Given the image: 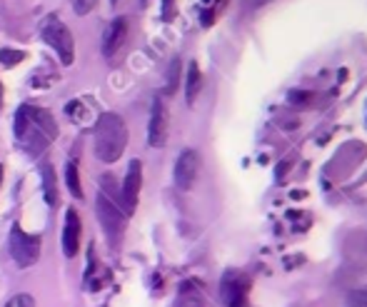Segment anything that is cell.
Wrapping results in <instances>:
<instances>
[{"instance_id": "1", "label": "cell", "mask_w": 367, "mask_h": 307, "mask_svg": "<svg viewBox=\"0 0 367 307\" xmlns=\"http://www.w3.org/2000/svg\"><path fill=\"white\" fill-rule=\"evenodd\" d=\"M15 140L25 150L43 152L58 137V125L48 110L33 108V105H21L15 113Z\"/></svg>"}, {"instance_id": "2", "label": "cell", "mask_w": 367, "mask_h": 307, "mask_svg": "<svg viewBox=\"0 0 367 307\" xmlns=\"http://www.w3.org/2000/svg\"><path fill=\"white\" fill-rule=\"evenodd\" d=\"M128 148V125L118 113H103L95 123V155L103 163H118Z\"/></svg>"}, {"instance_id": "3", "label": "cell", "mask_w": 367, "mask_h": 307, "mask_svg": "<svg viewBox=\"0 0 367 307\" xmlns=\"http://www.w3.org/2000/svg\"><path fill=\"white\" fill-rule=\"evenodd\" d=\"M40 35H43V41L48 43L50 48L58 53L62 65H73V60H75V41H73L70 27L65 25L60 18L50 15L48 21H45V25H43Z\"/></svg>"}, {"instance_id": "4", "label": "cell", "mask_w": 367, "mask_h": 307, "mask_svg": "<svg viewBox=\"0 0 367 307\" xmlns=\"http://www.w3.org/2000/svg\"><path fill=\"white\" fill-rule=\"evenodd\" d=\"M95 215H97V223L103 225V232L105 238H108V242H110V247L118 250L125 235V212L110 198H105L103 192H100L95 200Z\"/></svg>"}, {"instance_id": "5", "label": "cell", "mask_w": 367, "mask_h": 307, "mask_svg": "<svg viewBox=\"0 0 367 307\" xmlns=\"http://www.w3.org/2000/svg\"><path fill=\"white\" fill-rule=\"evenodd\" d=\"M8 245H10V255H13L15 265L18 267H33L35 262L40 260L43 238L40 235H28L18 223L10 227V240H8Z\"/></svg>"}, {"instance_id": "6", "label": "cell", "mask_w": 367, "mask_h": 307, "mask_svg": "<svg viewBox=\"0 0 367 307\" xmlns=\"http://www.w3.org/2000/svg\"><path fill=\"white\" fill-rule=\"evenodd\" d=\"M220 300L225 307H250V277L243 270H228L222 275Z\"/></svg>"}, {"instance_id": "7", "label": "cell", "mask_w": 367, "mask_h": 307, "mask_svg": "<svg viewBox=\"0 0 367 307\" xmlns=\"http://www.w3.org/2000/svg\"><path fill=\"white\" fill-rule=\"evenodd\" d=\"M140 190H143V163L140 160H130L128 165V175L120 187V210L125 212V218L135 212L140 200Z\"/></svg>"}, {"instance_id": "8", "label": "cell", "mask_w": 367, "mask_h": 307, "mask_svg": "<svg viewBox=\"0 0 367 307\" xmlns=\"http://www.w3.org/2000/svg\"><path fill=\"white\" fill-rule=\"evenodd\" d=\"M198 172H200V155H198V150H193V148H187V150H182L180 155H178V160H175V185H178V190L187 192L193 190L195 180H198Z\"/></svg>"}, {"instance_id": "9", "label": "cell", "mask_w": 367, "mask_h": 307, "mask_svg": "<svg viewBox=\"0 0 367 307\" xmlns=\"http://www.w3.org/2000/svg\"><path fill=\"white\" fill-rule=\"evenodd\" d=\"M167 130H170V115L163 98H155L150 110V123H147V143L153 148H163L167 143Z\"/></svg>"}, {"instance_id": "10", "label": "cell", "mask_w": 367, "mask_h": 307, "mask_svg": "<svg viewBox=\"0 0 367 307\" xmlns=\"http://www.w3.org/2000/svg\"><path fill=\"white\" fill-rule=\"evenodd\" d=\"M80 240H83V223H80V215H78L75 207H68L65 212V223H62V253L65 258L73 260L80 253Z\"/></svg>"}, {"instance_id": "11", "label": "cell", "mask_w": 367, "mask_h": 307, "mask_svg": "<svg viewBox=\"0 0 367 307\" xmlns=\"http://www.w3.org/2000/svg\"><path fill=\"white\" fill-rule=\"evenodd\" d=\"M128 30H130L128 18H115V21L108 25V30H105V35H103V55L108 60L115 58V55L123 50L125 41H128Z\"/></svg>"}, {"instance_id": "12", "label": "cell", "mask_w": 367, "mask_h": 307, "mask_svg": "<svg viewBox=\"0 0 367 307\" xmlns=\"http://www.w3.org/2000/svg\"><path fill=\"white\" fill-rule=\"evenodd\" d=\"M175 307H205V295H202V285L198 280H185L178 287V297H175Z\"/></svg>"}, {"instance_id": "13", "label": "cell", "mask_w": 367, "mask_h": 307, "mask_svg": "<svg viewBox=\"0 0 367 307\" xmlns=\"http://www.w3.org/2000/svg\"><path fill=\"white\" fill-rule=\"evenodd\" d=\"M40 183H43V195H45V203L50 207H58V175L53 170V165L45 163L40 168Z\"/></svg>"}, {"instance_id": "14", "label": "cell", "mask_w": 367, "mask_h": 307, "mask_svg": "<svg viewBox=\"0 0 367 307\" xmlns=\"http://www.w3.org/2000/svg\"><path fill=\"white\" fill-rule=\"evenodd\" d=\"M202 90V73L198 68V62H190L187 65V78H185V98H187V105H193L195 98L200 95Z\"/></svg>"}, {"instance_id": "15", "label": "cell", "mask_w": 367, "mask_h": 307, "mask_svg": "<svg viewBox=\"0 0 367 307\" xmlns=\"http://www.w3.org/2000/svg\"><path fill=\"white\" fill-rule=\"evenodd\" d=\"M65 185H68L70 195L75 200L83 198V185H80V168H78V160H70L65 165Z\"/></svg>"}, {"instance_id": "16", "label": "cell", "mask_w": 367, "mask_h": 307, "mask_svg": "<svg viewBox=\"0 0 367 307\" xmlns=\"http://www.w3.org/2000/svg\"><path fill=\"white\" fill-rule=\"evenodd\" d=\"M108 280H110V273H108L105 267L95 270V260L91 258V267H88V273H85V285H88V290L95 293V290H100Z\"/></svg>"}, {"instance_id": "17", "label": "cell", "mask_w": 367, "mask_h": 307, "mask_svg": "<svg viewBox=\"0 0 367 307\" xmlns=\"http://www.w3.org/2000/svg\"><path fill=\"white\" fill-rule=\"evenodd\" d=\"M21 60H25V53H23V50H13V48L0 50V62H3V68H15Z\"/></svg>"}, {"instance_id": "18", "label": "cell", "mask_w": 367, "mask_h": 307, "mask_svg": "<svg viewBox=\"0 0 367 307\" xmlns=\"http://www.w3.org/2000/svg\"><path fill=\"white\" fill-rule=\"evenodd\" d=\"M178 78H180V60L170 62V70H167V95H173L175 88H178Z\"/></svg>"}, {"instance_id": "19", "label": "cell", "mask_w": 367, "mask_h": 307, "mask_svg": "<svg viewBox=\"0 0 367 307\" xmlns=\"http://www.w3.org/2000/svg\"><path fill=\"white\" fill-rule=\"evenodd\" d=\"M5 307H35V300H33V295L18 293L5 302Z\"/></svg>"}, {"instance_id": "20", "label": "cell", "mask_w": 367, "mask_h": 307, "mask_svg": "<svg viewBox=\"0 0 367 307\" xmlns=\"http://www.w3.org/2000/svg\"><path fill=\"white\" fill-rule=\"evenodd\" d=\"M347 305L350 307H367V290H355L347 295Z\"/></svg>"}, {"instance_id": "21", "label": "cell", "mask_w": 367, "mask_h": 307, "mask_svg": "<svg viewBox=\"0 0 367 307\" xmlns=\"http://www.w3.org/2000/svg\"><path fill=\"white\" fill-rule=\"evenodd\" d=\"M70 3H73V8H75L78 15H88L93 8L97 5V0H70Z\"/></svg>"}, {"instance_id": "22", "label": "cell", "mask_w": 367, "mask_h": 307, "mask_svg": "<svg viewBox=\"0 0 367 307\" xmlns=\"http://www.w3.org/2000/svg\"><path fill=\"white\" fill-rule=\"evenodd\" d=\"M160 13H163V21L170 23L175 18V0H163L160 3Z\"/></svg>"}, {"instance_id": "23", "label": "cell", "mask_w": 367, "mask_h": 307, "mask_svg": "<svg viewBox=\"0 0 367 307\" xmlns=\"http://www.w3.org/2000/svg\"><path fill=\"white\" fill-rule=\"evenodd\" d=\"M3 100H5V98H3V82H0V113H3Z\"/></svg>"}, {"instance_id": "24", "label": "cell", "mask_w": 367, "mask_h": 307, "mask_svg": "<svg viewBox=\"0 0 367 307\" xmlns=\"http://www.w3.org/2000/svg\"><path fill=\"white\" fill-rule=\"evenodd\" d=\"M0 183H3V165H0Z\"/></svg>"}, {"instance_id": "25", "label": "cell", "mask_w": 367, "mask_h": 307, "mask_svg": "<svg viewBox=\"0 0 367 307\" xmlns=\"http://www.w3.org/2000/svg\"><path fill=\"white\" fill-rule=\"evenodd\" d=\"M113 3H118V0H113Z\"/></svg>"}, {"instance_id": "26", "label": "cell", "mask_w": 367, "mask_h": 307, "mask_svg": "<svg viewBox=\"0 0 367 307\" xmlns=\"http://www.w3.org/2000/svg\"><path fill=\"white\" fill-rule=\"evenodd\" d=\"M143 3H145V0H143Z\"/></svg>"}]
</instances>
